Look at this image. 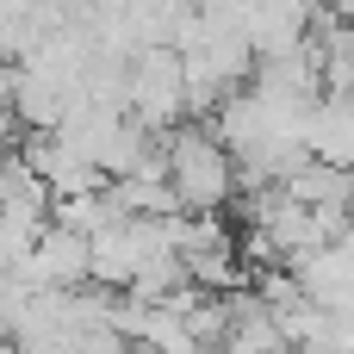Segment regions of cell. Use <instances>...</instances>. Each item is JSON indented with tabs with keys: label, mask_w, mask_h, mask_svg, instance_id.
I'll use <instances>...</instances> for the list:
<instances>
[{
	"label": "cell",
	"mask_w": 354,
	"mask_h": 354,
	"mask_svg": "<svg viewBox=\"0 0 354 354\" xmlns=\"http://www.w3.org/2000/svg\"><path fill=\"white\" fill-rule=\"evenodd\" d=\"M12 131H19V118H12V68L0 62V149H6Z\"/></svg>",
	"instance_id": "cell-5"
},
{
	"label": "cell",
	"mask_w": 354,
	"mask_h": 354,
	"mask_svg": "<svg viewBox=\"0 0 354 354\" xmlns=\"http://www.w3.org/2000/svg\"><path fill=\"white\" fill-rule=\"evenodd\" d=\"M305 149H311V162L354 174V100L324 93V100L305 112Z\"/></svg>",
	"instance_id": "cell-4"
},
{
	"label": "cell",
	"mask_w": 354,
	"mask_h": 354,
	"mask_svg": "<svg viewBox=\"0 0 354 354\" xmlns=\"http://www.w3.org/2000/svg\"><path fill=\"white\" fill-rule=\"evenodd\" d=\"M156 149H162V168H168V187H174L180 212L224 218V205L236 199V162H230V149L205 124H174V131L156 137Z\"/></svg>",
	"instance_id": "cell-1"
},
{
	"label": "cell",
	"mask_w": 354,
	"mask_h": 354,
	"mask_svg": "<svg viewBox=\"0 0 354 354\" xmlns=\"http://www.w3.org/2000/svg\"><path fill=\"white\" fill-rule=\"evenodd\" d=\"M0 354H19V342H12V336H0Z\"/></svg>",
	"instance_id": "cell-6"
},
{
	"label": "cell",
	"mask_w": 354,
	"mask_h": 354,
	"mask_svg": "<svg viewBox=\"0 0 354 354\" xmlns=\"http://www.w3.org/2000/svg\"><path fill=\"white\" fill-rule=\"evenodd\" d=\"M19 274H25L31 292H75V286H87V236L50 224V230L37 236V249L25 255Z\"/></svg>",
	"instance_id": "cell-3"
},
{
	"label": "cell",
	"mask_w": 354,
	"mask_h": 354,
	"mask_svg": "<svg viewBox=\"0 0 354 354\" xmlns=\"http://www.w3.org/2000/svg\"><path fill=\"white\" fill-rule=\"evenodd\" d=\"M124 112L143 124V131H174L187 118V62L174 44H156V50H137L124 62Z\"/></svg>",
	"instance_id": "cell-2"
}]
</instances>
